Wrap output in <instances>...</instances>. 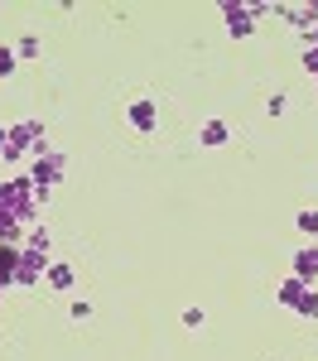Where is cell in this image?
<instances>
[{"instance_id": "cell-1", "label": "cell", "mask_w": 318, "mask_h": 361, "mask_svg": "<svg viewBox=\"0 0 318 361\" xmlns=\"http://www.w3.org/2000/svg\"><path fill=\"white\" fill-rule=\"evenodd\" d=\"M39 159V154H49V145H44V126L39 121H20V126H10L5 130V145H0V159L5 164H15V159Z\"/></svg>"}, {"instance_id": "cell-2", "label": "cell", "mask_w": 318, "mask_h": 361, "mask_svg": "<svg viewBox=\"0 0 318 361\" xmlns=\"http://www.w3.org/2000/svg\"><path fill=\"white\" fill-rule=\"evenodd\" d=\"M0 207H5V212H15L20 222H34V217H39L29 173H20V178H5V183H0Z\"/></svg>"}, {"instance_id": "cell-3", "label": "cell", "mask_w": 318, "mask_h": 361, "mask_svg": "<svg viewBox=\"0 0 318 361\" xmlns=\"http://www.w3.org/2000/svg\"><path fill=\"white\" fill-rule=\"evenodd\" d=\"M63 169H68V159L49 149V154H39V159H34V169H29V183H34V188H54L58 178H63Z\"/></svg>"}, {"instance_id": "cell-4", "label": "cell", "mask_w": 318, "mask_h": 361, "mask_svg": "<svg viewBox=\"0 0 318 361\" xmlns=\"http://www.w3.org/2000/svg\"><path fill=\"white\" fill-rule=\"evenodd\" d=\"M44 275H49V265H44V250H29V246H20V265H15V284H39Z\"/></svg>"}, {"instance_id": "cell-5", "label": "cell", "mask_w": 318, "mask_h": 361, "mask_svg": "<svg viewBox=\"0 0 318 361\" xmlns=\"http://www.w3.org/2000/svg\"><path fill=\"white\" fill-rule=\"evenodd\" d=\"M222 15H227V29H231V39H246V34L256 29V20L246 15V0H222Z\"/></svg>"}, {"instance_id": "cell-6", "label": "cell", "mask_w": 318, "mask_h": 361, "mask_svg": "<svg viewBox=\"0 0 318 361\" xmlns=\"http://www.w3.org/2000/svg\"><path fill=\"white\" fill-rule=\"evenodd\" d=\"M130 126L145 130V135H154V130H159V111H154V102H130Z\"/></svg>"}, {"instance_id": "cell-7", "label": "cell", "mask_w": 318, "mask_h": 361, "mask_svg": "<svg viewBox=\"0 0 318 361\" xmlns=\"http://www.w3.org/2000/svg\"><path fill=\"white\" fill-rule=\"evenodd\" d=\"M280 15L299 29H314L318 25V0H309V5H280Z\"/></svg>"}, {"instance_id": "cell-8", "label": "cell", "mask_w": 318, "mask_h": 361, "mask_svg": "<svg viewBox=\"0 0 318 361\" xmlns=\"http://www.w3.org/2000/svg\"><path fill=\"white\" fill-rule=\"evenodd\" d=\"M294 275L304 279V284H318V246H304L294 255Z\"/></svg>"}, {"instance_id": "cell-9", "label": "cell", "mask_w": 318, "mask_h": 361, "mask_svg": "<svg viewBox=\"0 0 318 361\" xmlns=\"http://www.w3.org/2000/svg\"><path fill=\"white\" fill-rule=\"evenodd\" d=\"M304 289H309V284H304V279H299V275H289L285 284H280V289H275V304L294 308V304H299V294H304Z\"/></svg>"}, {"instance_id": "cell-10", "label": "cell", "mask_w": 318, "mask_h": 361, "mask_svg": "<svg viewBox=\"0 0 318 361\" xmlns=\"http://www.w3.org/2000/svg\"><path fill=\"white\" fill-rule=\"evenodd\" d=\"M15 265H20V246H0V289L15 284Z\"/></svg>"}, {"instance_id": "cell-11", "label": "cell", "mask_w": 318, "mask_h": 361, "mask_svg": "<svg viewBox=\"0 0 318 361\" xmlns=\"http://www.w3.org/2000/svg\"><path fill=\"white\" fill-rule=\"evenodd\" d=\"M49 284H54L58 294H68V289H73V284H78V275H73V270H68V265H49Z\"/></svg>"}, {"instance_id": "cell-12", "label": "cell", "mask_w": 318, "mask_h": 361, "mask_svg": "<svg viewBox=\"0 0 318 361\" xmlns=\"http://www.w3.org/2000/svg\"><path fill=\"white\" fill-rule=\"evenodd\" d=\"M294 313H299V318H318V289H314V284H309V289L299 294V304H294Z\"/></svg>"}, {"instance_id": "cell-13", "label": "cell", "mask_w": 318, "mask_h": 361, "mask_svg": "<svg viewBox=\"0 0 318 361\" xmlns=\"http://www.w3.org/2000/svg\"><path fill=\"white\" fill-rule=\"evenodd\" d=\"M202 145H227V126L222 121H207L202 126Z\"/></svg>"}, {"instance_id": "cell-14", "label": "cell", "mask_w": 318, "mask_h": 361, "mask_svg": "<svg viewBox=\"0 0 318 361\" xmlns=\"http://www.w3.org/2000/svg\"><path fill=\"white\" fill-rule=\"evenodd\" d=\"M15 58H44V49H39V39H34V34H25V39L15 44Z\"/></svg>"}, {"instance_id": "cell-15", "label": "cell", "mask_w": 318, "mask_h": 361, "mask_svg": "<svg viewBox=\"0 0 318 361\" xmlns=\"http://www.w3.org/2000/svg\"><path fill=\"white\" fill-rule=\"evenodd\" d=\"M49 241H54V236H49V226H34L25 246H29V250H44V255H49Z\"/></svg>"}, {"instance_id": "cell-16", "label": "cell", "mask_w": 318, "mask_h": 361, "mask_svg": "<svg viewBox=\"0 0 318 361\" xmlns=\"http://www.w3.org/2000/svg\"><path fill=\"white\" fill-rule=\"evenodd\" d=\"M299 231L318 236V207H304V212H299Z\"/></svg>"}, {"instance_id": "cell-17", "label": "cell", "mask_w": 318, "mask_h": 361, "mask_svg": "<svg viewBox=\"0 0 318 361\" xmlns=\"http://www.w3.org/2000/svg\"><path fill=\"white\" fill-rule=\"evenodd\" d=\"M15 63H20L15 49H5V44H0V78H10V73H15Z\"/></svg>"}, {"instance_id": "cell-18", "label": "cell", "mask_w": 318, "mask_h": 361, "mask_svg": "<svg viewBox=\"0 0 318 361\" xmlns=\"http://www.w3.org/2000/svg\"><path fill=\"white\" fill-rule=\"evenodd\" d=\"M304 68H309V73H314V78H318V49H314V44L304 49Z\"/></svg>"}, {"instance_id": "cell-19", "label": "cell", "mask_w": 318, "mask_h": 361, "mask_svg": "<svg viewBox=\"0 0 318 361\" xmlns=\"http://www.w3.org/2000/svg\"><path fill=\"white\" fill-rule=\"evenodd\" d=\"M309 39H314V49H318V25H314V29H309Z\"/></svg>"}, {"instance_id": "cell-20", "label": "cell", "mask_w": 318, "mask_h": 361, "mask_svg": "<svg viewBox=\"0 0 318 361\" xmlns=\"http://www.w3.org/2000/svg\"><path fill=\"white\" fill-rule=\"evenodd\" d=\"M0 145H5V126H0Z\"/></svg>"}, {"instance_id": "cell-21", "label": "cell", "mask_w": 318, "mask_h": 361, "mask_svg": "<svg viewBox=\"0 0 318 361\" xmlns=\"http://www.w3.org/2000/svg\"><path fill=\"white\" fill-rule=\"evenodd\" d=\"M314 82H318V78H314Z\"/></svg>"}]
</instances>
